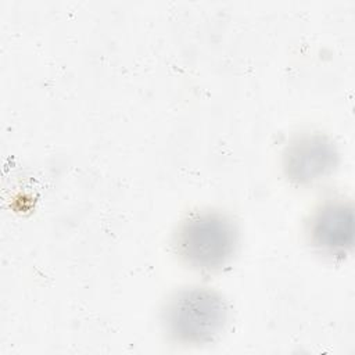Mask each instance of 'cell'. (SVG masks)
Segmentation results:
<instances>
[{
  "instance_id": "4",
  "label": "cell",
  "mask_w": 355,
  "mask_h": 355,
  "mask_svg": "<svg viewBox=\"0 0 355 355\" xmlns=\"http://www.w3.org/2000/svg\"><path fill=\"white\" fill-rule=\"evenodd\" d=\"M311 247L320 255L341 259L354 244V208L344 197H330L319 202L305 225Z\"/></svg>"
},
{
  "instance_id": "2",
  "label": "cell",
  "mask_w": 355,
  "mask_h": 355,
  "mask_svg": "<svg viewBox=\"0 0 355 355\" xmlns=\"http://www.w3.org/2000/svg\"><path fill=\"white\" fill-rule=\"evenodd\" d=\"M229 311L223 297L209 287L190 286L165 302L161 323L169 340L183 345L214 341L225 329Z\"/></svg>"
},
{
  "instance_id": "3",
  "label": "cell",
  "mask_w": 355,
  "mask_h": 355,
  "mask_svg": "<svg viewBox=\"0 0 355 355\" xmlns=\"http://www.w3.org/2000/svg\"><path fill=\"white\" fill-rule=\"evenodd\" d=\"M336 143L319 132L294 136L283 150L282 168L286 179L300 187L315 186L330 178L338 166Z\"/></svg>"
},
{
  "instance_id": "1",
  "label": "cell",
  "mask_w": 355,
  "mask_h": 355,
  "mask_svg": "<svg viewBox=\"0 0 355 355\" xmlns=\"http://www.w3.org/2000/svg\"><path fill=\"white\" fill-rule=\"evenodd\" d=\"M172 245L186 266L197 272L212 273L225 268L234 257L239 230L225 214L196 212L179 223Z\"/></svg>"
}]
</instances>
